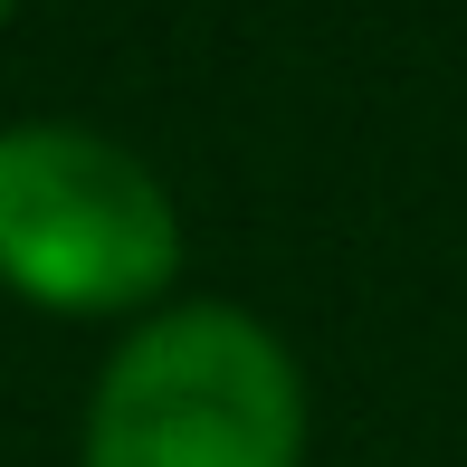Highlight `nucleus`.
<instances>
[{
    "instance_id": "7ed1b4c3",
    "label": "nucleus",
    "mask_w": 467,
    "mask_h": 467,
    "mask_svg": "<svg viewBox=\"0 0 467 467\" xmlns=\"http://www.w3.org/2000/svg\"><path fill=\"white\" fill-rule=\"evenodd\" d=\"M0 19H10V0H0Z\"/></svg>"
},
{
    "instance_id": "f257e3e1",
    "label": "nucleus",
    "mask_w": 467,
    "mask_h": 467,
    "mask_svg": "<svg viewBox=\"0 0 467 467\" xmlns=\"http://www.w3.org/2000/svg\"><path fill=\"white\" fill-rule=\"evenodd\" d=\"M306 381L239 306H172L105 363L87 467H296Z\"/></svg>"
},
{
    "instance_id": "f03ea898",
    "label": "nucleus",
    "mask_w": 467,
    "mask_h": 467,
    "mask_svg": "<svg viewBox=\"0 0 467 467\" xmlns=\"http://www.w3.org/2000/svg\"><path fill=\"white\" fill-rule=\"evenodd\" d=\"M182 267L172 191L87 124H0V286L48 315H124Z\"/></svg>"
}]
</instances>
